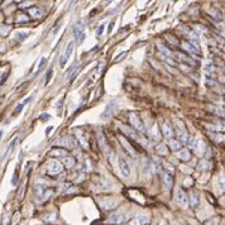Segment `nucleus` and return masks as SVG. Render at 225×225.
<instances>
[{"mask_svg": "<svg viewBox=\"0 0 225 225\" xmlns=\"http://www.w3.org/2000/svg\"><path fill=\"white\" fill-rule=\"evenodd\" d=\"M73 36H75V38H76V41L78 43L84 42V39L86 38V34H85V28H84L82 24L77 23V24L73 25Z\"/></svg>", "mask_w": 225, "mask_h": 225, "instance_id": "1", "label": "nucleus"}, {"mask_svg": "<svg viewBox=\"0 0 225 225\" xmlns=\"http://www.w3.org/2000/svg\"><path fill=\"white\" fill-rule=\"evenodd\" d=\"M73 46H75V42H73V41H71V42L67 44V48H66V51H65V55H63V57H62L61 61H60L61 67H65L66 63H67V61L71 58V55H72V52H73Z\"/></svg>", "mask_w": 225, "mask_h": 225, "instance_id": "2", "label": "nucleus"}, {"mask_svg": "<svg viewBox=\"0 0 225 225\" xmlns=\"http://www.w3.org/2000/svg\"><path fill=\"white\" fill-rule=\"evenodd\" d=\"M47 172L50 174H57L62 172V165L57 161H48L47 163Z\"/></svg>", "mask_w": 225, "mask_h": 225, "instance_id": "3", "label": "nucleus"}, {"mask_svg": "<svg viewBox=\"0 0 225 225\" xmlns=\"http://www.w3.org/2000/svg\"><path fill=\"white\" fill-rule=\"evenodd\" d=\"M118 165H119V170L123 173V176H125V177H129V176H130L129 163H128L121 156H119V158H118Z\"/></svg>", "mask_w": 225, "mask_h": 225, "instance_id": "4", "label": "nucleus"}, {"mask_svg": "<svg viewBox=\"0 0 225 225\" xmlns=\"http://www.w3.org/2000/svg\"><path fill=\"white\" fill-rule=\"evenodd\" d=\"M149 223V216L147 214H139L133 220L129 221V225H147Z\"/></svg>", "mask_w": 225, "mask_h": 225, "instance_id": "5", "label": "nucleus"}, {"mask_svg": "<svg viewBox=\"0 0 225 225\" xmlns=\"http://www.w3.org/2000/svg\"><path fill=\"white\" fill-rule=\"evenodd\" d=\"M130 124L135 128L137 130H139V132H143L144 130V124H143L142 119L137 114H134V113H132V114H130Z\"/></svg>", "mask_w": 225, "mask_h": 225, "instance_id": "6", "label": "nucleus"}, {"mask_svg": "<svg viewBox=\"0 0 225 225\" xmlns=\"http://www.w3.org/2000/svg\"><path fill=\"white\" fill-rule=\"evenodd\" d=\"M126 220L125 215L121 214V213H118V214H114L113 216L109 218V220L106 221L108 224H114V225H119V224H123L124 221Z\"/></svg>", "mask_w": 225, "mask_h": 225, "instance_id": "7", "label": "nucleus"}, {"mask_svg": "<svg viewBox=\"0 0 225 225\" xmlns=\"http://www.w3.org/2000/svg\"><path fill=\"white\" fill-rule=\"evenodd\" d=\"M98 140H99V144H100L101 149L104 151V153L109 154V152H110V147H109V144H108V142H106V138H105V135H104V133H103V132H99Z\"/></svg>", "mask_w": 225, "mask_h": 225, "instance_id": "8", "label": "nucleus"}, {"mask_svg": "<svg viewBox=\"0 0 225 225\" xmlns=\"http://www.w3.org/2000/svg\"><path fill=\"white\" fill-rule=\"evenodd\" d=\"M187 200L188 199H187V196H186V194L183 192L182 188H179L177 191H176V202H177V204L185 206L187 204Z\"/></svg>", "mask_w": 225, "mask_h": 225, "instance_id": "9", "label": "nucleus"}, {"mask_svg": "<svg viewBox=\"0 0 225 225\" xmlns=\"http://www.w3.org/2000/svg\"><path fill=\"white\" fill-rule=\"evenodd\" d=\"M57 144H58V146H63V147H70V148H72V147H75L76 142H75V139H73L72 137H63L62 139H60V140L57 142Z\"/></svg>", "mask_w": 225, "mask_h": 225, "instance_id": "10", "label": "nucleus"}, {"mask_svg": "<svg viewBox=\"0 0 225 225\" xmlns=\"http://www.w3.org/2000/svg\"><path fill=\"white\" fill-rule=\"evenodd\" d=\"M100 205L101 207H104L105 210H111V209H114L117 205H118V201L114 200V199H109V200H101L100 201Z\"/></svg>", "mask_w": 225, "mask_h": 225, "instance_id": "11", "label": "nucleus"}, {"mask_svg": "<svg viewBox=\"0 0 225 225\" xmlns=\"http://www.w3.org/2000/svg\"><path fill=\"white\" fill-rule=\"evenodd\" d=\"M115 109H117V104H115L114 101H113V103H110V104L106 106L105 111H104L103 114H101V118H103V119H106L108 117H111V115H113V113L115 111Z\"/></svg>", "mask_w": 225, "mask_h": 225, "instance_id": "12", "label": "nucleus"}, {"mask_svg": "<svg viewBox=\"0 0 225 225\" xmlns=\"http://www.w3.org/2000/svg\"><path fill=\"white\" fill-rule=\"evenodd\" d=\"M183 48H185L187 52H190L191 55H199L200 53L197 46H194L192 43H188V42H185L183 43Z\"/></svg>", "mask_w": 225, "mask_h": 225, "instance_id": "13", "label": "nucleus"}, {"mask_svg": "<svg viewBox=\"0 0 225 225\" xmlns=\"http://www.w3.org/2000/svg\"><path fill=\"white\" fill-rule=\"evenodd\" d=\"M163 182H165L166 188H167V190H171L172 186H173V177H172V174L165 173V174H163Z\"/></svg>", "mask_w": 225, "mask_h": 225, "instance_id": "14", "label": "nucleus"}, {"mask_svg": "<svg viewBox=\"0 0 225 225\" xmlns=\"http://www.w3.org/2000/svg\"><path fill=\"white\" fill-rule=\"evenodd\" d=\"M29 14L32 15L33 18H36V19H39V18H42V10L41 9H38L37 7H34V8H30L29 10Z\"/></svg>", "mask_w": 225, "mask_h": 225, "instance_id": "15", "label": "nucleus"}, {"mask_svg": "<svg viewBox=\"0 0 225 225\" xmlns=\"http://www.w3.org/2000/svg\"><path fill=\"white\" fill-rule=\"evenodd\" d=\"M199 204H200V200H199L197 195L195 194V192H192V194L190 195V205H191V207H197Z\"/></svg>", "mask_w": 225, "mask_h": 225, "instance_id": "16", "label": "nucleus"}, {"mask_svg": "<svg viewBox=\"0 0 225 225\" xmlns=\"http://www.w3.org/2000/svg\"><path fill=\"white\" fill-rule=\"evenodd\" d=\"M162 130H163V134H165L166 138L172 139V137H173V130L171 129V126H168L167 124H165V125L162 126Z\"/></svg>", "mask_w": 225, "mask_h": 225, "instance_id": "17", "label": "nucleus"}, {"mask_svg": "<svg viewBox=\"0 0 225 225\" xmlns=\"http://www.w3.org/2000/svg\"><path fill=\"white\" fill-rule=\"evenodd\" d=\"M15 143H17V138H15V139H14V140H13V142H11V143L9 144V146H8V148H7L5 153H4V154H3V157H2V161H4V159H5V158H7L8 156H9V153H10V152H11V151L14 149V146H15Z\"/></svg>", "mask_w": 225, "mask_h": 225, "instance_id": "18", "label": "nucleus"}, {"mask_svg": "<svg viewBox=\"0 0 225 225\" xmlns=\"http://www.w3.org/2000/svg\"><path fill=\"white\" fill-rule=\"evenodd\" d=\"M121 129L128 134V135H130L132 138H134V139H138V134H137V132H134L133 129H130V128H126L125 125H121Z\"/></svg>", "mask_w": 225, "mask_h": 225, "instance_id": "19", "label": "nucleus"}, {"mask_svg": "<svg viewBox=\"0 0 225 225\" xmlns=\"http://www.w3.org/2000/svg\"><path fill=\"white\" fill-rule=\"evenodd\" d=\"M179 158H180V159H182V161H187V159H190V152H188L187 149H182V151H180V153H179Z\"/></svg>", "mask_w": 225, "mask_h": 225, "instance_id": "20", "label": "nucleus"}, {"mask_svg": "<svg viewBox=\"0 0 225 225\" xmlns=\"http://www.w3.org/2000/svg\"><path fill=\"white\" fill-rule=\"evenodd\" d=\"M170 146H171V149H172V151H179V149H181V146H182V144H181L179 140H171V142H170Z\"/></svg>", "mask_w": 225, "mask_h": 225, "instance_id": "21", "label": "nucleus"}, {"mask_svg": "<svg viewBox=\"0 0 225 225\" xmlns=\"http://www.w3.org/2000/svg\"><path fill=\"white\" fill-rule=\"evenodd\" d=\"M179 58L181 60V61H183V62H186V63H188V65H195V61L192 60L190 56H185V55H180L179 56Z\"/></svg>", "mask_w": 225, "mask_h": 225, "instance_id": "22", "label": "nucleus"}, {"mask_svg": "<svg viewBox=\"0 0 225 225\" xmlns=\"http://www.w3.org/2000/svg\"><path fill=\"white\" fill-rule=\"evenodd\" d=\"M187 142H188V146H190V148H191V149H196L197 143H199V142H197V139H196L195 137H191Z\"/></svg>", "mask_w": 225, "mask_h": 225, "instance_id": "23", "label": "nucleus"}, {"mask_svg": "<svg viewBox=\"0 0 225 225\" xmlns=\"http://www.w3.org/2000/svg\"><path fill=\"white\" fill-rule=\"evenodd\" d=\"M199 168L202 170V171H207V170H210V163L204 159V161H201V162L199 163Z\"/></svg>", "mask_w": 225, "mask_h": 225, "instance_id": "24", "label": "nucleus"}, {"mask_svg": "<svg viewBox=\"0 0 225 225\" xmlns=\"http://www.w3.org/2000/svg\"><path fill=\"white\" fill-rule=\"evenodd\" d=\"M63 163H65L68 168H71V167H73V165H75V161L71 158V157H63Z\"/></svg>", "mask_w": 225, "mask_h": 225, "instance_id": "25", "label": "nucleus"}, {"mask_svg": "<svg viewBox=\"0 0 225 225\" xmlns=\"http://www.w3.org/2000/svg\"><path fill=\"white\" fill-rule=\"evenodd\" d=\"M66 153H67V152H66L65 149H58V148H57V149H53V151L51 152L52 156H60V157H65Z\"/></svg>", "mask_w": 225, "mask_h": 225, "instance_id": "26", "label": "nucleus"}, {"mask_svg": "<svg viewBox=\"0 0 225 225\" xmlns=\"http://www.w3.org/2000/svg\"><path fill=\"white\" fill-rule=\"evenodd\" d=\"M28 15L27 14H23V13H20V14H18V17H17V23H24V22H28Z\"/></svg>", "mask_w": 225, "mask_h": 225, "instance_id": "27", "label": "nucleus"}, {"mask_svg": "<svg viewBox=\"0 0 225 225\" xmlns=\"http://www.w3.org/2000/svg\"><path fill=\"white\" fill-rule=\"evenodd\" d=\"M156 151H157V153H159V154H166V153H167V148H166L165 144H158L157 148H156Z\"/></svg>", "mask_w": 225, "mask_h": 225, "instance_id": "28", "label": "nucleus"}, {"mask_svg": "<svg viewBox=\"0 0 225 225\" xmlns=\"http://www.w3.org/2000/svg\"><path fill=\"white\" fill-rule=\"evenodd\" d=\"M188 140V135H187V133L185 132V130H182L181 133H180V139H179V142L182 144V143H186Z\"/></svg>", "mask_w": 225, "mask_h": 225, "instance_id": "29", "label": "nucleus"}, {"mask_svg": "<svg viewBox=\"0 0 225 225\" xmlns=\"http://www.w3.org/2000/svg\"><path fill=\"white\" fill-rule=\"evenodd\" d=\"M9 30H10V27H8V25H0V34H2V36H7L9 33Z\"/></svg>", "mask_w": 225, "mask_h": 225, "instance_id": "30", "label": "nucleus"}, {"mask_svg": "<svg viewBox=\"0 0 225 225\" xmlns=\"http://www.w3.org/2000/svg\"><path fill=\"white\" fill-rule=\"evenodd\" d=\"M27 37H28V33H25V32H19V33H17V39H18L19 42L24 41Z\"/></svg>", "mask_w": 225, "mask_h": 225, "instance_id": "31", "label": "nucleus"}, {"mask_svg": "<svg viewBox=\"0 0 225 225\" xmlns=\"http://www.w3.org/2000/svg\"><path fill=\"white\" fill-rule=\"evenodd\" d=\"M46 62H47V60L46 58H42L41 60V63H39V67H38V70H37V73H39L43 68H44V65H46Z\"/></svg>", "mask_w": 225, "mask_h": 225, "instance_id": "32", "label": "nucleus"}, {"mask_svg": "<svg viewBox=\"0 0 225 225\" xmlns=\"http://www.w3.org/2000/svg\"><path fill=\"white\" fill-rule=\"evenodd\" d=\"M158 50H159L161 52H163L166 56H171V52H170L168 50H166V48H165L162 44H159V46H158Z\"/></svg>", "mask_w": 225, "mask_h": 225, "instance_id": "33", "label": "nucleus"}, {"mask_svg": "<svg viewBox=\"0 0 225 225\" xmlns=\"http://www.w3.org/2000/svg\"><path fill=\"white\" fill-rule=\"evenodd\" d=\"M23 108H24V104H19L18 108H15V110H14L13 114H19V113L23 110Z\"/></svg>", "mask_w": 225, "mask_h": 225, "instance_id": "34", "label": "nucleus"}, {"mask_svg": "<svg viewBox=\"0 0 225 225\" xmlns=\"http://www.w3.org/2000/svg\"><path fill=\"white\" fill-rule=\"evenodd\" d=\"M62 104H63V99L60 100V103H57V109H58V115L62 114Z\"/></svg>", "mask_w": 225, "mask_h": 225, "instance_id": "35", "label": "nucleus"}, {"mask_svg": "<svg viewBox=\"0 0 225 225\" xmlns=\"http://www.w3.org/2000/svg\"><path fill=\"white\" fill-rule=\"evenodd\" d=\"M52 73H53V70L51 68V70H50V72H48V73H47V78H46V85H47L48 82H50V81H51V77H52Z\"/></svg>", "mask_w": 225, "mask_h": 225, "instance_id": "36", "label": "nucleus"}, {"mask_svg": "<svg viewBox=\"0 0 225 225\" xmlns=\"http://www.w3.org/2000/svg\"><path fill=\"white\" fill-rule=\"evenodd\" d=\"M39 119H41L42 121H46V120H50V119H51V115H48V114H42Z\"/></svg>", "mask_w": 225, "mask_h": 225, "instance_id": "37", "label": "nucleus"}, {"mask_svg": "<svg viewBox=\"0 0 225 225\" xmlns=\"http://www.w3.org/2000/svg\"><path fill=\"white\" fill-rule=\"evenodd\" d=\"M104 27H105L104 24H103V25H100V27L98 28V30H96V34H98V36H101V34H103V32H104Z\"/></svg>", "mask_w": 225, "mask_h": 225, "instance_id": "38", "label": "nucleus"}, {"mask_svg": "<svg viewBox=\"0 0 225 225\" xmlns=\"http://www.w3.org/2000/svg\"><path fill=\"white\" fill-rule=\"evenodd\" d=\"M2 225H10V218L9 216H5L3 219V224Z\"/></svg>", "mask_w": 225, "mask_h": 225, "instance_id": "39", "label": "nucleus"}, {"mask_svg": "<svg viewBox=\"0 0 225 225\" xmlns=\"http://www.w3.org/2000/svg\"><path fill=\"white\" fill-rule=\"evenodd\" d=\"M192 183H194V181H192L191 179H188V177H187V179L185 180V186H191Z\"/></svg>", "mask_w": 225, "mask_h": 225, "instance_id": "40", "label": "nucleus"}, {"mask_svg": "<svg viewBox=\"0 0 225 225\" xmlns=\"http://www.w3.org/2000/svg\"><path fill=\"white\" fill-rule=\"evenodd\" d=\"M125 55H126V52H123V53H120V55H119L120 57H118V58L115 60V62H118V61H121V60H123V58L125 57Z\"/></svg>", "mask_w": 225, "mask_h": 225, "instance_id": "41", "label": "nucleus"}, {"mask_svg": "<svg viewBox=\"0 0 225 225\" xmlns=\"http://www.w3.org/2000/svg\"><path fill=\"white\" fill-rule=\"evenodd\" d=\"M113 27H114V22H111V23L109 24V28H108V33H109V34L111 33V30H113Z\"/></svg>", "mask_w": 225, "mask_h": 225, "instance_id": "42", "label": "nucleus"}, {"mask_svg": "<svg viewBox=\"0 0 225 225\" xmlns=\"http://www.w3.org/2000/svg\"><path fill=\"white\" fill-rule=\"evenodd\" d=\"M216 224H218V219H214L211 223H209V221L206 223V225H216Z\"/></svg>", "mask_w": 225, "mask_h": 225, "instance_id": "43", "label": "nucleus"}, {"mask_svg": "<svg viewBox=\"0 0 225 225\" xmlns=\"http://www.w3.org/2000/svg\"><path fill=\"white\" fill-rule=\"evenodd\" d=\"M52 129H53V128H52V126H50V128H47V129H46V133L48 134V133H50V132H51Z\"/></svg>", "mask_w": 225, "mask_h": 225, "instance_id": "44", "label": "nucleus"}, {"mask_svg": "<svg viewBox=\"0 0 225 225\" xmlns=\"http://www.w3.org/2000/svg\"><path fill=\"white\" fill-rule=\"evenodd\" d=\"M2 135H3V130H0V138H2Z\"/></svg>", "mask_w": 225, "mask_h": 225, "instance_id": "45", "label": "nucleus"}, {"mask_svg": "<svg viewBox=\"0 0 225 225\" xmlns=\"http://www.w3.org/2000/svg\"><path fill=\"white\" fill-rule=\"evenodd\" d=\"M165 225H168V224H165Z\"/></svg>", "mask_w": 225, "mask_h": 225, "instance_id": "46", "label": "nucleus"}]
</instances>
